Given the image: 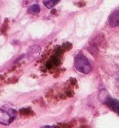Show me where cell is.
<instances>
[{
  "mask_svg": "<svg viewBox=\"0 0 119 128\" xmlns=\"http://www.w3.org/2000/svg\"><path fill=\"white\" fill-rule=\"evenodd\" d=\"M60 1H61V0H49V1H44V6H46V7L51 9V8L54 7Z\"/></svg>",
  "mask_w": 119,
  "mask_h": 128,
  "instance_id": "obj_6",
  "label": "cell"
},
{
  "mask_svg": "<svg viewBox=\"0 0 119 128\" xmlns=\"http://www.w3.org/2000/svg\"><path fill=\"white\" fill-rule=\"evenodd\" d=\"M109 98H110V96H108V93H107V91L105 90H101V92H100V94H99V99L101 100L103 103H105V101H106Z\"/></svg>",
  "mask_w": 119,
  "mask_h": 128,
  "instance_id": "obj_7",
  "label": "cell"
},
{
  "mask_svg": "<svg viewBox=\"0 0 119 128\" xmlns=\"http://www.w3.org/2000/svg\"><path fill=\"white\" fill-rule=\"evenodd\" d=\"M41 128H56L55 126H42Z\"/></svg>",
  "mask_w": 119,
  "mask_h": 128,
  "instance_id": "obj_8",
  "label": "cell"
},
{
  "mask_svg": "<svg viewBox=\"0 0 119 128\" xmlns=\"http://www.w3.org/2000/svg\"><path fill=\"white\" fill-rule=\"evenodd\" d=\"M40 12V7H39V4H35L31 6L27 10V12L28 13H32V14H36V13H39Z\"/></svg>",
  "mask_w": 119,
  "mask_h": 128,
  "instance_id": "obj_5",
  "label": "cell"
},
{
  "mask_svg": "<svg viewBox=\"0 0 119 128\" xmlns=\"http://www.w3.org/2000/svg\"><path fill=\"white\" fill-rule=\"evenodd\" d=\"M104 104L110 109V110L115 112L116 113H117L119 115V101L118 100L109 98L108 99L105 101Z\"/></svg>",
  "mask_w": 119,
  "mask_h": 128,
  "instance_id": "obj_3",
  "label": "cell"
},
{
  "mask_svg": "<svg viewBox=\"0 0 119 128\" xmlns=\"http://www.w3.org/2000/svg\"><path fill=\"white\" fill-rule=\"evenodd\" d=\"M75 68L79 72L83 74H88L91 71L92 67L89 63V60L84 56L83 54L79 53L78 54L75 55Z\"/></svg>",
  "mask_w": 119,
  "mask_h": 128,
  "instance_id": "obj_1",
  "label": "cell"
},
{
  "mask_svg": "<svg viewBox=\"0 0 119 128\" xmlns=\"http://www.w3.org/2000/svg\"><path fill=\"white\" fill-rule=\"evenodd\" d=\"M109 24L110 26L117 27L119 26V10L115 11L114 12L111 13L109 18Z\"/></svg>",
  "mask_w": 119,
  "mask_h": 128,
  "instance_id": "obj_4",
  "label": "cell"
},
{
  "mask_svg": "<svg viewBox=\"0 0 119 128\" xmlns=\"http://www.w3.org/2000/svg\"><path fill=\"white\" fill-rule=\"evenodd\" d=\"M16 110L10 108H0V124L7 126L16 118Z\"/></svg>",
  "mask_w": 119,
  "mask_h": 128,
  "instance_id": "obj_2",
  "label": "cell"
}]
</instances>
